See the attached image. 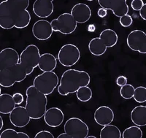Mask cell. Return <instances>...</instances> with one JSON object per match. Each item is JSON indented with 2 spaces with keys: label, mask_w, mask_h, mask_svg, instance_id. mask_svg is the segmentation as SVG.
<instances>
[{
  "label": "cell",
  "mask_w": 146,
  "mask_h": 138,
  "mask_svg": "<svg viewBox=\"0 0 146 138\" xmlns=\"http://www.w3.org/2000/svg\"><path fill=\"white\" fill-rule=\"evenodd\" d=\"M90 82L91 77L87 72L70 69L62 74L58 92L62 96L75 94L80 87L89 85Z\"/></svg>",
  "instance_id": "obj_1"
},
{
  "label": "cell",
  "mask_w": 146,
  "mask_h": 138,
  "mask_svg": "<svg viewBox=\"0 0 146 138\" xmlns=\"http://www.w3.org/2000/svg\"><path fill=\"white\" fill-rule=\"evenodd\" d=\"M29 0H5L0 3V27L9 30L15 27V21L29 6Z\"/></svg>",
  "instance_id": "obj_2"
},
{
  "label": "cell",
  "mask_w": 146,
  "mask_h": 138,
  "mask_svg": "<svg viewBox=\"0 0 146 138\" xmlns=\"http://www.w3.org/2000/svg\"><path fill=\"white\" fill-rule=\"evenodd\" d=\"M27 104L26 108L32 119L38 120L44 117L47 110V95L42 93L34 86H30L26 91Z\"/></svg>",
  "instance_id": "obj_3"
},
{
  "label": "cell",
  "mask_w": 146,
  "mask_h": 138,
  "mask_svg": "<svg viewBox=\"0 0 146 138\" xmlns=\"http://www.w3.org/2000/svg\"><path fill=\"white\" fill-rule=\"evenodd\" d=\"M118 40L116 32L110 29H106L100 33V37L91 40L88 43V50L92 55L100 56L106 53L108 48H113L116 45Z\"/></svg>",
  "instance_id": "obj_4"
},
{
  "label": "cell",
  "mask_w": 146,
  "mask_h": 138,
  "mask_svg": "<svg viewBox=\"0 0 146 138\" xmlns=\"http://www.w3.org/2000/svg\"><path fill=\"white\" fill-rule=\"evenodd\" d=\"M64 133L58 138H86L89 133V128L86 123L77 117L69 118L64 126Z\"/></svg>",
  "instance_id": "obj_5"
},
{
  "label": "cell",
  "mask_w": 146,
  "mask_h": 138,
  "mask_svg": "<svg viewBox=\"0 0 146 138\" xmlns=\"http://www.w3.org/2000/svg\"><path fill=\"white\" fill-rule=\"evenodd\" d=\"M28 76L27 72L20 63L0 70V85L3 88H10L15 83H21Z\"/></svg>",
  "instance_id": "obj_6"
},
{
  "label": "cell",
  "mask_w": 146,
  "mask_h": 138,
  "mask_svg": "<svg viewBox=\"0 0 146 138\" xmlns=\"http://www.w3.org/2000/svg\"><path fill=\"white\" fill-rule=\"evenodd\" d=\"M59 83V79L54 72H43L34 79L33 86L45 95L51 94Z\"/></svg>",
  "instance_id": "obj_7"
},
{
  "label": "cell",
  "mask_w": 146,
  "mask_h": 138,
  "mask_svg": "<svg viewBox=\"0 0 146 138\" xmlns=\"http://www.w3.org/2000/svg\"><path fill=\"white\" fill-rule=\"evenodd\" d=\"M41 54L36 45L31 44L29 45L20 55V62L22 67L27 72L29 75L33 72L34 70L38 67Z\"/></svg>",
  "instance_id": "obj_8"
},
{
  "label": "cell",
  "mask_w": 146,
  "mask_h": 138,
  "mask_svg": "<svg viewBox=\"0 0 146 138\" xmlns=\"http://www.w3.org/2000/svg\"><path fill=\"white\" fill-rule=\"evenodd\" d=\"M51 25L54 32H58L62 34L68 35L76 30L78 23L71 13H64L57 19L51 21Z\"/></svg>",
  "instance_id": "obj_9"
},
{
  "label": "cell",
  "mask_w": 146,
  "mask_h": 138,
  "mask_svg": "<svg viewBox=\"0 0 146 138\" xmlns=\"http://www.w3.org/2000/svg\"><path fill=\"white\" fill-rule=\"evenodd\" d=\"M57 58L59 63L64 67H72L79 62L80 51L76 45L66 44L60 48Z\"/></svg>",
  "instance_id": "obj_10"
},
{
  "label": "cell",
  "mask_w": 146,
  "mask_h": 138,
  "mask_svg": "<svg viewBox=\"0 0 146 138\" xmlns=\"http://www.w3.org/2000/svg\"><path fill=\"white\" fill-rule=\"evenodd\" d=\"M126 43L131 50L146 54V33L143 30L135 29L130 32Z\"/></svg>",
  "instance_id": "obj_11"
},
{
  "label": "cell",
  "mask_w": 146,
  "mask_h": 138,
  "mask_svg": "<svg viewBox=\"0 0 146 138\" xmlns=\"http://www.w3.org/2000/svg\"><path fill=\"white\" fill-rule=\"evenodd\" d=\"M100 6L108 10H111L116 17L121 18L129 13L127 0H97Z\"/></svg>",
  "instance_id": "obj_12"
},
{
  "label": "cell",
  "mask_w": 146,
  "mask_h": 138,
  "mask_svg": "<svg viewBox=\"0 0 146 138\" xmlns=\"http://www.w3.org/2000/svg\"><path fill=\"white\" fill-rule=\"evenodd\" d=\"M54 32L51 23L45 19H40L34 23L32 27V34L34 37L40 41L48 40Z\"/></svg>",
  "instance_id": "obj_13"
},
{
  "label": "cell",
  "mask_w": 146,
  "mask_h": 138,
  "mask_svg": "<svg viewBox=\"0 0 146 138\" xmlns=\"http://www.w3.org/2000/svg\"><path fill=\"white\" fill-rule=\"evenodd\" d=\"M9 117L10 123L18 128L25 127L32 119L26 107L22 106L15 107V108L10 113Z\"/></svg>",
  "instance_id": "obj_14"
},
{
  "label": "cell",
  "mask_w": 146,
  "mask_h": 138,
  "mask_svg": "<svg viewBox=\"0 0 146 138\" xmlns=\"http://www.w3.org/2000/svg\"><path fill=\"white\" fill-rule=\"evenodd\" d=\"M20 62V55L16 50L12 48H6L0 53V70L13 67Z\"/></svg>",
  "instance_id": "obj_15"
},
{
  "label": "cell",
  "mask_w": 146,
  "mask_h": 138,
  "mask_svg": "<svg viewBox=\"0 0 146 138\" xmlns=\"http://www.w3.org/2000/svg\"><path fill=\"white\" fill-rule=\"evenodd\" d=\"M53 1L54 0H35L32 6L34 13L42 19L50 17L54 10Z\"/></svg>",
  "instance_id": "obj_16"
},
{
  "label": "cell",
  "mask_w": 146,
  "mask_h": 138,
  "mask_svg": "<svg viewBox=\"0 0 146 138\" xmlns=\"http://www.w3.org/2000/svg\"><path fill=\"white\" fill-rule=\"evenodd\" d=\"M64 120V115L62 110L58 107H53L46 110L44 115L45 123L48 127L56 128L62 125Z\"/></svg>",
  "instance_id": "obj_17"
},
{
  "label": "cell",
  "mask_w": 146,
  "mask_h": 138,
  "mask_svg": "<svg viewBox=\"0 0 146 138\" xmlns=\"http://www.w3.org/2000/svg\"><path fill=\"white\" fill-rule=\"evenodd\" d=\"M114 112L110 107L102 105L96 109L94 114V121L100 126H106L113 123L114 120Z\"/></svg>",
  "instance_id": "obj_18"
},
{
  "label": "cell",
  "mask_w": 146,
  "mask_h": 138,
  "mask_svg": "<svg viewBox=\"0 0 146 138\" xmlns=\"http://www.w3.org/2000/svg\"><path fill=\"white\" fill-rule=\"evenodd\" d=\"M70 13L77 23H85L90 20L92 13L88 5L84 3H78L73 6Z\"/></svg>",
  "instance_id": "obj_19"
},
{
  "label": "cell",
  "mask_w": 146,
  "mask_h": 138,
  "mask_svg": "<svg viewBox=\"0 0 146 138\" xmlns=\"http://www.w3.org/2000/svg\"><path fill=\"white\" fill-rule=\"evenodd\" d=\"M57 58L49 53H45L40 56L38 67L42 72H52L56 68Z\"/></svg>",
  "instance_id": "obj_20"
},
{
  "label": "cell",
  "mask_w": 146,
  "mask_h": 138,
  "mask_svg": "<svg viewBox=\"0 0 146 138\" xmlns=\"http://www.w3.org/2000/svg\"><path fill=\"white\" fill-rule=\"evenodd\" d=\"M15 103L13 95L9 94H0V113L4 115L10 114L15 108Z\"/></svg>",
  "instance_id": "obj_21"
},
{
  "label": "cell",
  "mask_w": 146,
  "mask_h": 138,
  "mask_svg": "<svg viewBox=\"0 0 146 138\" xmlns=\"http://www.w3.org/2000/svg\"><path fill=\"white\" fill-rule=\"evenodd\" d=\"M131 120L135 125L139 127L146 126V105L135 107L131 112Z\"/></svg>",
  "instance_id": "obj_22"
},
{
  "label": "cell",
  "mask_w": 146,
  "mask_h": 138,
  "mask_svg": "<svg viewBox=\"0 0 146 138\" xmlns=\"http://www.w3.org/2000/svg\"><path fill=\"white\" fill-rule=\"evenodd\" d=\"M100 138H121L122 134L118 127L113 124L104 126L100 131Z\"/></svg>",
  "instance_id": "obj_23"
},
{
  "label": "cell",
  "mask_w": 146,
  "mask_h": 138,
  "mask_svg": "<svg viewBox=\"0 0 146 138\" xmlns=\"http://www.w3.org/2000/svg\"><path fill=\"white\" fill-rule=\"evenodd\" d=\"M139 126H131L126 128L122 133L123 138H142L143 136V131Z\"/></svg>",
  "instance_id": "obj_24"
},
{
  "label": "cell",
  "mask_w": 146,
  "mask_h": 138,
  "mask_svg": "<svg viewBox=\"0 0 146 138\" xmlns=\"http://www.w3.org/2000/svg\"><path fill=\"white\" fill-rule=\"evenodd\" d=\"M76 96L79 101L82 102H86L92 98L93 93H92V90L88 86H82L77 91Z\"/></svg>",
  "instance_id": "obj_25"
},
{
  "label": "cell",
  "mask_w": 146,
  "mask_h": 138,
  "mask_svg": "<svg viewBox=\"0 0 146 138\" xmlns=\"http://www.w3.org/2000/svg\"><path fill=\"white\" fill-rule=\"evenodd\" d=\"M0 138H29V136L23 131H17L13 129H6L1 133Z\"/></svg>",
  "instance_id": "obj_26"
},
{
  "label": "cell",
  "mask_w": 146,
  "mask_h": 138,
  "mask_svg": "<svg viewBox=\"0 0 146 138\" xmlns=\"http://www.w3.org/2000/svg\"><path fill=\"white\" fill-rule=\"evenodd\" d=\"M135 91V87L133 86L132 85H131V84L126 83V85L121 87V89H120V95L124 100H131V98L134 97Z\"/></svg>",
  "instance_id": "obj_27"
},
{
  "label": "cell",
  "mask_w": 146,
  "mask_h": 138,
  "mask_svg": "<svg viewBox=\"0 0 146 138\" xmlns=\"http://www.w3.org/2000/svg\"><path fill=\"white\" fill-rule=\"evenodd\" d=\"M134 100L138 103H143L146 102V88L144 86H138L135 88Z\"/></svg>",
  "instance_id": "obj_28"
},
{
  "label": "cell",
  "mask_w": 146,
  "mask_h": 138,
  "mask_svg": "<svg viewBox=\"0 0 146 138\" xmlns=\"http://www.w3.org/2000/svg\"><path fill=\"white\" fill-rule=\"evenodd\" d=\"M119 22L123 27H129L133 23V19L131 15L126 14L120 18Z\"/></svg>",
  "instance_id": "obj_29"
},
{
  "label": "cell",
  "mask_w": 146,
  "mask_h": 138,
  "mask_svg": "<svg viewBox=\"0 0 146 138\" xmlns=\"http://www.w3.org/2000/svg\"><path fill=\"white\" fill-rule=\"evenodd\" d=\"M143 0H132L131 2V7L135 11H139L144 5Z\"/></svg>",
  "instance_id": "obj_30"
},
{
  "label": "cell",
  "mask_w": 146,
  "mask_h": 138,
  "mask_svg": "<svg viewBox=\"0 0 146 138\" xmlns=\"http://www.w3.org/2000/svg\"><path fill=\"white\" fill-rule=\"evenodd\" d=\"M35 138H54L53 134L46 130H42L35 135Z\"/></svg>",
  "instance_id": "obj_31"
},
{
  "label": "cell",
  "mask_w": 146,
  "mask_h": 138,
  "mask_svg": "<svg viewBox=\"0 0 146 138\" xmlns=\"http://www.w3.org/2000/svg\"><path fill=\"white\" fill-rule=\"evenodd\" d=\"M13 97L17 105H20L21 104L23 103V96L21 93H15L13 95Z\"/></svg>",
  "instance_id": "obj_32"
},
{
  "label": "cell",
  "mask_w": 146,
  "mask_h": 138,
  "mask_svg": "<svg viewBox=\"0 0 146 138\" xmlns=\"http://www.w3.org/2000/svg\"><path fill=\"white\" fill-rule=\"evenodd\" d=\"M116 83L117 85L121 87L126 85V83H127V78H126V77L123 76V75H120V76H118V78L116 79Z\"/></svg>",
  "instance_id": "obj_33"
},
{
  "label": "cell",
  "mask_w": 146,
  "mask_h": 138,
  "mask_svg": "<svg viewBox=\"0 0 146 138\" xmlns=\"http://www.w3.org/2000/svg\"><path fill=\"white\" fill-rule=\"evenodd\" d=\"M97 15H98V16L100 17V18L104 19V18H105V17L108 15V10L101 7V8H100L98 10V12H97Z\"/></svg>",
  "instance_id": "obj_34"
},
{
  "label": "cell",
  "mask_w": 146,
  "mask_h": 138,
  "mask_svg": "<svg viewBox=\"0 0 146 138\" xmlns=\"http://www.w3.org/2000/svg\"><path fill=\"white\" fill-rule=\"evenodd\" d=\"M139 16L141 17L143 20L146 21V3L144 4L143 7L139 10Z\"/></svg>",
  "instance_id": "obj_35"
},
{
  "label": "cell",
  "mask_w": 146,
  "mask_h": 138,
  "mask_svg": "<svg viewBox=\"0 0 146 138\" xmlns=\"http://www.w3.org/2000/svg\"><path fill=\"white\" fill-rule=\"evenodd\" d=\"M95 29H96V27H95V26L94 25V24H90V25L88 26V32H94Z\"/></svg>",
  "instance_id": "obj_36"
},
{
  "label": "cell",
  "mask_w": 146,
  "mask_h": 138,
  "mask_svg": "<svg viewBox=\"0 0 146 138\" xmlns=\"http://www.w3.org/2000/svg\"><path fill=\"white\" fill-rule=\"evenodd\" d=\"M3 126H4V121H3V119L1 116H0V130H2V128H3Z\"/></svg>",
  "instance_id": "obj_37"
},
{
  "label": "cell",
  "mask_w": 146,
  "mask_h": 138,
  "mask_svg": "<svg viewBox=\"0 0 146 138\" xmlns=\"http://www.w3.org/2000/svg\"><path fill=\"white\" fill-rule=\"evenodd\" d=\"M86 138H96V137L95 136H92V135H91V136H88V135Z\"/></svg>",
  "instance_id": "obj_38"
},
{
  "label": "cell",
  "mask_w": 146,
  "mask_h": 138,
  "mask_svg": "<svg viewBox=\"0 0 146 138\" xmlns=\"http://www.w3.org/2000/svg\"><path fill=\"white\" fill-rule=\"evenodd\" d=\"M86 1H88V2H91V1H94V0H86Z\"/></svg>",
  "instance_id": "obj_39"
}]
</instances>
